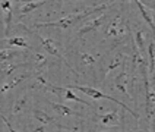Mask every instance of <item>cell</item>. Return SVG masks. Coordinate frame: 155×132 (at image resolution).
<instances>
[{
  "label": "cell",
  "instance_id": "obj_26",
  "mask_svg": "<svg viewBox=\"0 0 155 132\" xmlns=\"http://www.w3.org/2000/svg\"><path fill=\"white\" fill-rule=\"evenodd\" d=\"M35 132H44L43 128H38V129H35Z\"/></svg>",
  "mask_w": 155,
  "mask_h": 132
},
{
  "label": "cell",
  "instance_id": "obj_8",
  "mask_svg": "<svg viewBox=\"0 0 155 132\" xmlns=\"http://www.w3.org/2000/svg\"><path fill=\"white\" fill-rule=\"evenodd\" d=\"M145 85H147V107H148V113L154 114V104H155V94L152 93V90L149 87V82H148V78L145 76Z\"/></svg>",
  "mask_w": 155,
  "mask_h": 132
},
{
  "label": "cell",
  "instance_id": "obj_5",
  "mask_svg": "<svg viewBox=\"0 0 155 132\" xmlns=\"http://www.w3.org/2000/svg\"><path fill=\"white\" fill-rule=\"evenodd\" d=\"M2 10L6 18V37H8L9 31H10V22H12V2H9V0L2 2Z\"/></svg>",
  "mask_w": 155,
  "mask_h": 132
},
{
  "label": "cell",
  "instance_id": "obj_11",
  "mask_svg": "<svg viewBox=\"0 0 155 132\" xmlns=\"http://www.w3.org/2000/svg\"><path fill=\"white\" fill-rule=\"evenodd\" d=\"M117 122H119V112L117 110H114V112L108 114H104L101 117V123L103 125H117Z\"/></svg>",
  "mask_w": 155,
  "mask_h": 132
},
{
  "label": "cell",
  "instance_id": "obj_4",
  "mask_svg": "<svg viewBox=\"0 0 155 132\" xmlns=\"http://www.w3.org/2000/svg\"><path fill=\"white\" fill-rule=\"evenodd\" d=\"M40 38H41V44H43V47L47 50V52L50 53V54H53V56H56V57H59L60 60L64 62V59H63L60 54H59V52H57V49H56V46H54V41H53V40H50V38H43V37H40ZM64 63H66V62H64ZM66 66H68L72 72H75V70L72 69L68 63H66Z\"/></svg>",
  "mask_w": 155,
  "mask_h": 132
},
{
  "label": "cell",
  "instance_id": "obj_25",
  "mask_svg": "<svg viewBox=\"0 0 155 132\" xmlns=\"http://www.w3.org/2000/svg\"><path fill=\"white\" fill-rule=\"evenodd\" d=\"M2 119H3V120H5V123H6V125H8L9 131H10V132H16V131H15V129H13V128H12V125H10V123L8 122V119H6V117H2Z\"/></svg>",
  "mask_w": 155,
  "mask_h": 132
},
{
  "label": "cell",
  "instance_id": "obj_7",
  "mask_svg": "<svg viewBox=\"0 0 155 132\" xmlns=\"http://www.w3.org/2000/svg\"><path fill=\"white\" fill-rule=\"evenodd\" d=\"M53 91H57V93H64V98L66 100H73V101H76V103H81V104H84V106H89V103L88 101H85V100H82V98H79L78 96H75L72 91H70V88H54L51 87Z\"/></svg>",
  "mask_w": 155,
  "mask_h": 132
},
{
  "label": "cell",
  "instance_id": "obj_9",
  "mask_svg": "<svg viewBox=\"0 0 155 132\" xmlns=\"http://www.w3.org/2000/svg\"><path fill=\"white\" fill-rule=\"evenodd\" d=\"M3 43H8L10 47H21V49H26V50H29L31 47H29V44L25 41V38H22V37H13V38H5V40H2Z\"/></svg>",
  "mask_w": 155,
  "mask_h": 132
},
{
  "label": "cell",
  "instance_id": "obj_22",
  "mask_svg": "<svg viewBox=\"0 0 155 132\" xmlns=\"http://www.w3.org/2000/svg\"><path fill=\"white\" fill-rule=\"evenodd\" d=\"M24 103H25V97H22V100H21V103L18 101L16 104H15V107H13V110H12V112H13V113H18V112L21 110V107H22V104H24Z\"/></svg>",
  "mask_w": 155,
  "mask_h": 132
},
{
  "label": "cell",
  "instance_id": "obj_18",
  "mask_svg": "<svg viewBox=\"0 0 155 132\" xmlns=\"http://www.w3.org/2000/svg\"><path fill=\"white\" fill-rule=\"evenodd\" d=\"M26 76H28V75L25 73V75H21V76H18V78H15L13 81H12V82H10V84H8V85H5V87L2 88V93H5V91H8V90H12V88L15 87L16 84H19V82H21L22 79H25Z\"/></svg>",
  "mask_w": 155,
  "mask_h": 132
},
{
  "label": "cell",
  "instance_id": "obj_19",
  "mask_svg": "<svg viewBox=\"0 0 155 132\" xmlns=\"http://www.w3.org/2000/svg\"><path fill=\"white\" fill-rule=\"evenodd\" d=\"M136 43H138V50L140 53L145 52V44H143V32L138 31L136 32Z\"/></svg>",
  "mask_w": 155,
  "mask_h": 132
},
{
  "label": "cell",
  "instance_id": "obj_12",
  "mask_svg": "<svg viewBox=\"0 0 155 132\" xmlns=\"http://www.w3.org/2000/svg\"><path fill=\"white\" fill-rule=\"evenodd\" d=\"M136 5H138V8L140 9V13H142V16H143V19L148 22V25L151 26V29L155 32V24H154V21H152V18H151V15L148 13L147 10H145V8H143V5H142V2L140 0H136Z\"/></svg>",
  "mask_w": 155,
  "mask_h": 132
},
{
  "label": "cell",
  "instance_id": "obj_21",
  "mask_svg": "<svg viewBox=\"0 0 155 132\" xmlns=\"http://www.w3.org/2000/svg\"><path fill=\"white\" fill-rule=\"evenodd\" d=\"M120 60H121V56H119V57H117V59L114 60V63H111V65L108 66V69H107V73H108V72H110V70H111V69H114L116 66H119V65H120V63H121Z\"/></svg>",
  "mask_w": 155,
  "mask_h": 132
},
{
  "label": "cell",
  "instance_id": "obj_15",
  "mask_svg": "<svg viewBox=\"0 0 155 132\" xmlns=\"http://www.w3.org/2000/svg\"><path fill=\"white\" fill-rule=\"evenodd\" d=\"M13 56H16V52L12 49H2L0 50V62H9Z\"/></svg>",
  "mask_w": 155,
  "mask_h": 132
},
{
  "label": "cell",
  "instance_id": "obj_17",
  "mask_svg": "<svg viewBox=\"0 0 155 132\" xmlns=\"http://www.w3.org/2000/svg\"><path fill=\"white\" fill-rule=\"evenodd\" d=\"M51 106H53V109H54L56 112H59L60 114H72L73 113L69 107H66V106H63V104H59V103H53Z\"/></svg>",
  "mask_w": 155,
  "mask_h": 132
},
{
  "label": "cell",
  "instance_id": "obj_20",
  "mask_svg": "<svg viewBox=\"0 0 155 132\" xmlns=\"http://www.w3.org/2000/svg\"><path fill=\"white\" fill-rule=\"evenodd\" d=\"M81 56H82V60H84V63H86V65L94 63V57H92V56H88L86 53H82Z\"/></svg>",
  "mask_w": 155,
  "mask_h": 132
},
{
  "label": "cell",
  "instance_id": "obj_10",
  "mask_svg": "<svg viewBox=\"0 0 155 132\" xmlns=\"http://www.w3.org/2000/svg\"><path fill=\"white\" fill-rule=\"evenodd\" d=\"M43 3L44 2H25V3H22V5H21V8H19V13H21V15H26V13L32 12L34 9L43 6Z\"/></svg>",
  "mask_w": 155,
  "mask_h": 132
},
{
  "label": "cell",
  "instance_id": "obj_6",
  "mask_svg": "<svg viewBox=\"0 0 155 132\" xmlns=\"http://www.w3.org/2000/svg\"><path fill=\"white\" fill-rule=\"evenodd\" d=\"M104 19H105V15H103V16L97 18V19H94V21H91V22H88V24H85V25L81 28V31H79V34L84 35L86 34V32H89V31H94V29H97L98 26L103 25Z\"/></svg>",
  "mask_w": 155,
  "mask_h": 132
},
{
  "label": "cell",
  "instance_id": "obj_1",
  "mask_svg": "<svg viewBox=\"0 0 155 132\" xmlns=\"http://www.w3.org/2000/svg\"><path fill=\"white\" fill-rule=\"evenodd\" d=\"M107 8V5H103V6H98V8H92V9H86L84 13H70V15H66L64 18H61L56 22H45V24H37L35 26H59V28H68L72 24H75L76 21H79L81 18L86 16V15H91L97 10H104Z\"/></svg>",
  "mask_w": 155,
  "mask_h": 132
},
{
  "label": "cell",
  "instance_id": "obj_13",
  "mask_svg": "<svg viewBox=\"0 0 155 132\" xmlns=\"http://www.w3.org/2000/svg\"><path fill=\"white\" fill-rule=\"evenodd\" d=\"M126 79H127V75H126V73L119 75V76L116 78V87L119 88V90H121L123 93H126V96L129 97V98H132L129 94V91H127V88H126Z\"/></svg>",
  "mask_w": 155,
  "mask_h": 132
},
{
  "label": "cell",
  "instance_id": "obj_24",
  "mask_svg": "<svg viewBox=\"0 0 155 132\" xmlns=\"http://www.w3.org/2000/svg\"><path fill=\"white\" fill-rule=\"evenodd\" d=\"M35 59H37V63H38V65H41V63L45 62V59H44V56L41 53H35Z\"/></svg>",
  "mask_w": 155,
  "mask_h": 132
},
{
  "label": "cell",
  "instance_id": "obj_23",
  "mask_svg": "<svg viewBox=\"0 0 155 132\" xmlns=\"http://www.w3.org/2000/svg\"><path fill=\"white\" fill-rule=\"evenodd\" d=\"M16 68H18V65H10V66H9L8 69H5V70H3V73H5V75H10V73H12L13 70L16 69Z\"/></svg>",
  "mask_w": 155,
  "mask_h": 132
},
{
  "label": "cell",
  "instance_id": "obj_14",
  "mask_svg": "<svg viewBox=\"0 0 155 132\" xmlns=\"http://www.w3.org/2000/svg\"><path fill=\"white\" fill-rule=\"evenodd\" d=\"M32 114H34V117L38 120V122H41L43 125H45V123H51L54 119L53 117H50L48 114L45 113V112H41V110H34L32 112Z\"/></svg>",
  "mask_w": 155,
  "mask_h": 132
},
{
  "label": "cell",
  "instance_id": "obj_16",
  "mask_svg": "<svg viewBox=\"0 0 155 132\" xmlns=\"http://www.w3.org/2000/svg\"><path fill=\"white\" fill-rule=\"evenodd\" d=\"M148 53H149V63H151V66H149V70L152 72L154 70V63H155V41H151L149 44V47H148Z\"/></svg>",
  "mask_w": 155,
  "mask_h": 132
},
{
  "label": "cell",
  "instance_id": "obj_2",
  "mask_svg": "<svg viewBox=\"0 0 155 132\" xmlns=\"http://www.w3.org/2000/svg\"><path fill=\"white\" fill-rule=\"evenodd\" d=\"M68 88H73V90H79V91H82L84 94H86V96H89L91 98H94V100H100V98H107V100H111V101H114V103H117L119 106H121L123 109H126L127 112H130V113L133 114L135 117H138V113H135L132 109H129L127 106L124 104V103H121V101H119V100H116V98H113V97L110 96H105V94H103V93H100V91H97L95 88H85V87H79V85H70V87Z\"/></svg>",
  "mask_w": 155,
  "mask_h": 132
},
{
  "label": "cell",
  "instance_id": "obj_3",
  "mask_svg": "<svg viewBox=\"0 0 155 132\" xmlns=\"http://www.w3.org/2000/svg\"><path fill=\"white\" fill-rule=\"evenodd\" d=\"M111 35L113 37H116V38H120V37L124 35V25H123V22H121L120 15H117V16L110 22V25L107 26L105 37L108 38V37H111Z\"/></svg>",
  "mask_w": 155,
  "mask_h": 132
}]
</instances>
